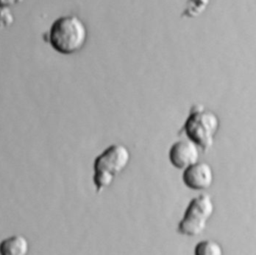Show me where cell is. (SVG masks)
Returning a JSON list of instances; mask_svg holds the SVG:
<instances>
[{
  "instance_id": "obj_1",
  "label": "cell",
  "mask_w": 256,
  "mask_h": 255,
  "mask_svg": "<svg viewBox=\"0 0 256 255\" xmlns=\"http://www.w3.org/2000/svg\"><path fill=\"white\" fill-rule=\"evenodd\" d=\"M86 40V25L76 15H65L57 18L48 32V41L51 47L64 55L80 51Z\"/></svg>"
},
{
  "instance_id": "obj_2",
  "label": "cell",
  "mask_w": 256,
  "mask_h": 255,
  "mask_svg": "<svg viewBox=\"0 0 256 255\" xmlns=\"http://www.w3.org/2000/svg\"><path fill=\"white\" fill-rule=\"evenodd\" d=\"M130 159V151L123 144H111L104 149L93 163V183L96 191L100 193L109 187L115 176L127 167Z\"/></svg>"
},
{
  "instance_id": "obj_3",
  "label": "cell",
  "mask_w": 256,
  "mask_h": 255,
  "mask_svg": "<svg viewBox=\"0 0 256 255\" xmlns=\"http://www.w3.org/2000/svg\"><path fill=\"white\" fill-rule=\"evenodd\" d=\"M219 126V117L213 111L202 105H194L183 125V131L189 140L206 152L212 147Z\"/></svg>"
},
{
  "instance_id": "obj_4",
  "label": "cell",
  "mask_w": 256,
  "mask_h": 255,
  "mask_svg": "<svg viewBox=\"0 0 256 255\" xmlns=\"http://www.w3.org/2000/svg\"><path fill=\"white\" fill-rule=\"evenodd\" d=\"M214 210V202L209 194L201 193L193 197L178 223V233L189 237L200 235L206 229Z\"/></svg>"
},
{
  "instance_id": "obj_5",
  "label": "cell",
  "mask_w": 256,
  "mask_h": 255,
  "mask_svg": "<svg viewBox=\"0 0 256 255\" xmlns=\"http://www.w3.org/2000/svg\"><path fill=\"white\" fill-rule=\"evenodd\" d=\"M200 151V147L188 138L178 140L174 142L169 149V161L176 169L185 170L199 162Z\"/></svg>"
},
{
  "instance_id": "obj_6",
  "label": "cell",
  "mask_w": 256,
  "mask_h": 255,
  "mask_svg": "<svg viewBox=\"0 0 256 255\" xmlns=\"http://www.w3.org/2000/svg\"><path fill=\"white\" fill-rule=\"evenodd\" d=\"M182 181L191 190L204 191L212 186L214 172L208 163L197 162L183 170Z\"/></svg>"
},
{
  "instance_id": "obj_7",
  "label": "cell",
  "mask_w": 256,
  "mask_h": 255,
  "mask_svg": "<svg viewBox=\"0 0 256 255\" xmlns=\"http://www.w3.org/2000/svg\"><path fill=\"white\" fill-rule=\"evenodd\" d=\"M29 241L20 234L11 235L0 242V255H28Z\"/></svg>"
},
{
  "instance_id": "obj_8",
  "label": "cell",
  "mask_w": 256,
  "mask_h": 255,
  "mask_svg": "<svg viewBox=\"0 0 256 255\" xmlns=\"http://www.w3.org/2000/svg\"><path fill=\"white\" fill-rule=\"evenodd\" d=\"M194 255H224V250L219 242L204 239L195 245Z\"/></svg>"
},
{
  "instance_id": "obj_9",
  "label": "cell",
  "mask_w": 256,
  "mask_h": 255,
  "mask_svg": "<svg viewBox=\"0 0 256 255\" xmlns=\"http://www.w3.org/2000/svg\"><path fill=\"white\" fill-rule=\"evenodd\" d=\"M210 0H187L184 15L187 17H197L209 5Z\"/></svg>"
},
{
  "instance_id": "obj_10",
  "label": "cell",
  "mask_w": 256,
  "mask_h": 255,
  "mask_svg": "<svg viewBox=\"0 0 256 255\" xmlns=\"http://www.w3.org/2000/svg\"><path fill=\"white\" fill-rule=\"evenodd\" d=\"M14 14L8 7H0V31L9 28L14 23Z\"/></svg>"
},
{
  "instance_id": "obj_11",
  "label": "cell",
  "mask_w": 256,
  "mask_h": 255,
  "mask_svg": "<svg viewBox=\"0 0 256 255\" xmlns=\"http://www.w3.org/2000/svg\"><path fill=\"white\" fill-rule=\"evenodd\" d=\"M19 0H0V7H8L15 5Z\"/></svg>"
}]
</instances>
